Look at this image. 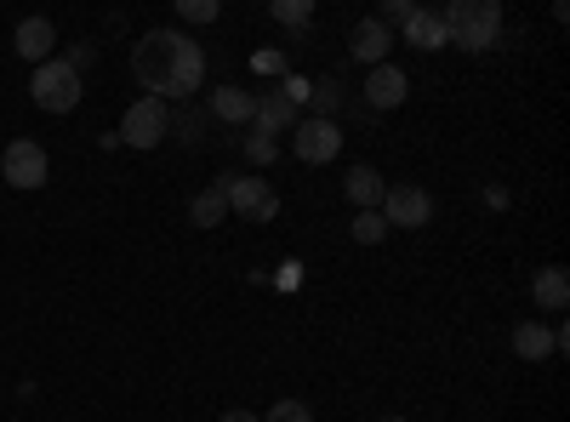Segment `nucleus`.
<instances>
[{
  "label": "nucleus",
  "instance_id": "f257e3e1",
  "mask_svg": "<svg viewBox=\"0 0 570 422\" xmlns=\"http://www.w3.org/2000/svg\"><path fill=\"white\" fill-rule=\"evenodd\" d=\"M131 80L142 86V98L188 104L206 86V46L183 29H149L131 46Z\"/></svg>",
  "mask_w": 570,
  "mask_h": 422
},
{
  "label": "nucleus",
  "instance_id": "f03ea898",
  "mask_svg": "<svg viewBox=\"0 0 570 422\" xmlns=\"http://www.w3.org/2000/svg\"><path fill=\"white\" fill-rule=\"evenodd\" d=\"M445 12V40L462 46V52H491L502 40V7L497 0H451Z\"/></svg>",
  "mask_w": 570,
  "mask_h": 422
},
{
  "label": "nucleus",
  "instance_id": "7ed1b4c3",
  "mask_svg": "<svg viewBox=\"0 0 570 422\" xmlns=\"http://www.w3.org/2000/svg\"><path fill=\"white\" fill-rule=\"evenodd\" d=\"M29 98H35V109H46V115H69V109H80V75H75L63 58H46V63H35V75H29Z\"/></svg>",
  "mask_w": 570,
  "mask_h": 422
},
{
  "label": "nucleus",
  "instance_id": "20e7f679",
  "mask_svg": "<svg viewBox=\"0 0 570 422\" xmlns=\"http://www.w3.org/2000/svg\"><path fill=\"white\" fill-rule=\"evenodd\" d=\"M120 137H126V149H160L166 137H171V109L160 104V98H137V104H126V115H120Z\"/></svg>",
  "mask_w": 570,
  "mask_h": 422
},
{
  "label": "nucleus",
  "instance_id": "39448f33",
  "mask_svg": "<svg viewBox=\"0 0 570 422\" xmlns=\"http://www.w3.org/2000/svg\"><path fill=\"white\" fill-rule=\"evenodd\" d=\"M223 195H228V212L234 217H246V223H274L279 217V195H274V183L263 177H240V171H223Z\"/></svg>",
  "mask_w": 570,
  "mask_h": 422
},
{
  "label": "nucleus",
  "instance_id": "423d86ee",
  "mask_svg": "<svg viewBox=\"0 0 570 422\" xmlns=\"http://www.w3.org/2000/svg\"><path fill=\"white\" fill-rule=\"evenodd\" d=\"M0 177L12 183V189H46V177H52V155H46L35 137H12L7 155H0Z\"/></svg>",
  "mask_w": 570,
  "mask_h": 422
},
{
  "label": "nucleus",
  "instance_id": "0eeeda50",
  "mask_svg": "<svg viewBox=\"0 0 570 422\" xmlns=\"http://www.w3.org/2000/svg\"><path fill=\"white\" fill-rule=\"evenodd\" d=\"M292 155H297L303 166H331V160L343 155V126L303 115V120L292 126Z\"/></svg>",
  "mask_w": 570,
  "mask_h": 422
},
{
  "label": "nucleus",
  "instance_id": "6e6552de",
  "mask_svg": "<svg viewBox=\"0 0 570 422\" xmlns=\"http://www.w3.org/2000/svg\"><path fill=\"white\" fill-rule=\"evenodd\" d=\"M383 223L389 228H428V217H434V195L422 189V183H389V195H383Z\"/></svg>",
  "mask_w": 570,
  "mask_h": 422
},
{
  "label": "nucleus",
  "instance_id": "1a4fd4ad",
  "mask_svg": "<svg viewBox=\"0 0 570 422\" xmlns=\"http://www.w3.org/2000/svg\"><path fill=\"white\" fill-rule=\"evenodd\" d=\"M360 91H365V104H371V109H400V104L411 98V75H405L400 63H376V69L365 75Z\"/></svg>",
  "mask_w": 570,
  "mask_h": 422
},
{
  "label": "nucleus",
  "instance_id": "9d476101",
  "mask_svg": "<svg viewBox=\"0 0 570 422\" xmlns=\"http://www.w3.org/2000/svg\"><path fill=\"white\" fill-rule=\"evenodd\" d=\"M389 46H394V29H383L376 18H360L354 29H348V52L360 58V63H389Z\"/></svg>",
  "mask_w": 570,
  "mask_h": 422
},
{
  "label": "nucleus",
  "instance_id": "9b49d317",
  "mask_svg": "<svg viewBox=\"0 0 570 422\" xmlns=\"http://www.w3.org/2000/svg\"><path fill=\"white\" fill-rule=\"evenodd\" d=\"M513 354L525 360V365L553 360V354H559V343H553V325H548V320H519V325H513Z\"/></svg>",
  "mask_w": 570,
  "mask_h": 422
},
{
  "label": "nucleus",
  "instance_id": "f8f14e48",
  "mask_svg": "<svg viewBox=\"0 0 570 422\" xmlns=\"http://www.w3.org/2000/svg\"><path fill=\"white\" fill-rule=\"evenodd\" d=\"M206 109H212V120H223V126H252V115H257V91H246V86H217Z\"/></svg>",
  "mask_w": 570,
  "mask_h": 422
},
{
  "label": "nucleus",
  "instance_id": "ddd939ff",
  "mask_svg": "<svg viewBox=\"0 0 570 422\" xmlns=\"http://www.w3.org/2000/svg\"><path fill=\"white\" fill-rule=\"evenodd\" d=\"M343 195L354 200V212H376L383 206V195H389V183H383V171L376 166H348V177H343Z\"/></svg>",
  "mask_w": 570,
  "mask_h": 422
},
{
  "label": "nucleus",
  "instance_id": "4468645a",
  "mask_svg": "<svg viewBox=\"0 0 570 422\" xmlns=\"http://www.w3.org/2000/svg\"><path fill=\"white\" fill-rule=\"evenodd\" d=\"M531 297H537V308L564 314V303H570V268H564V263L537 268V274H531Z\"/></svg>",
  "mask_w": 570,
  "mask_h": 422
},
{
  "label": "nucleus",
  "instance_id": "2eb2a0df",
  "mask_svg": "<svg viewBox=\"0 0 570 422\" xmlns=\"http://www.w3.org/2000/svg\"><path fill=\"white\" fill-rule=\"evenodd\" d=\"M405 46H416V52H440V46H451L445 40V12L440 7H416L411 23H405Z\"/></svg>",
  "mask_w": 570,
  "mask_h": 422
},
{
  "label": "nucleus",
  "instance_id": "dca6fc26",
  "mask_svg": "<svg viewBox=\"0 0 570 422\" xmlns=\"http://www.w3.org/2000/svg\"><path fill=\"white\" fill-rule=\"evenodd\" d=\"M18 52L29 58V63H46L58 52V29H52V18H23L18 23Z\"/></svg>",
  "mask_w": 570,
  "mask_h": 422
},
{
  "label": "nucleus",
  "instance_id": "f3484780",
  "mask_svg": "<svg viewBox=\"0 0 570 422\" xmlns=\"http://www.w3.org/2000/svg\"><path fill=\"white\" fill-rule=\"evenodd\" d=\"M303 120V109H292L279 98V91H263L257 98V115H252V131H268V137H279V131H292Z\"/></svg>",
  "mask_w": 570,
  "mask_h": 422
},
{
  "label": "nucleus",
  "instance_id": "a211bd4d",
  "mask_svg": "<svg viewBox=\"0 0 570 422\" xmlns=\"http://www.w3.org/2000/svg\"><path fill=\"white\" fill-rule=\"evenodd\" d=\"M228 217V195H223V183H206V189L188 200V223L195 228H217Z\"/></svg>",
  "mask_w": 570,
  "mask_h": 422
},
{
  "label": "nucleus",
  "instance_id": "6ab92c4d",
  "mask_svg": "<svg viewBox=\"0 0 570 422\" xmlns=\"http://www.w3.org/2000/svg\"><path fill=\"white\" fill-rule=\"evenodd\" d=\"M337 109H343V80H314V91H308V115L314 120H337Z\"/></svg>",
  "mask_w": 570,
  "mask_h": 422
},
{
  "label": "nucleus",
  "instance_id": "aec40b11",
  "mask_svg": "<svg viewBox=\"0 0 570 422\" xmlns=\"http://www.w3.org/2000/svg\"><path fill=\"white\" fill-rule=\"evenodd\" d=\"M268 18H274L279 29H308V23H314V0H274Z\"/></svg>",
  "mask_w": 570,
  "mask_h": 422
},
{
  "label": "nucleus",
  "instance_id": "412c9836",
  "mask_svg": "<svg viewBox=\"0 0 570 422\" xmlns=\"http://www.w3.org/2000/svg\"><path fill=\"white\" fill-rule=\"evenodd\" d=\"M354 246H383L389 241V223H383V212H354Z\"/></svg>",
  "mask_w": 570,
  "mask_h": 422
},
{
  "label": "nucleus",
  "instance_id": "4be33fe9",
  "mask_svg": "<svg viewBox=\"0 0 570 422\" xmlns=\"http://www.w3.org/2000/svg\"><path fill=\"white\" fill-rule=\"evenodd\" d=\"M252 69L268 75V80H285V75H292V58H285L279 46H263V52H252Z\"/></svg>",
  "mask_w": 570,
  "mask_h": 422
},
{
  "label": "nucleus",
  "instance_id": "5701e85b",
  "mask_svg": "<svg viewBox=\"0 0 570 422\" xmlns=\"http://www.w3.org/2000/svg\"><path fill=\"white\" fill-rule=\"evenodd\" d=\"M263 422H314V411H308V400L285 394V400H274V405L263 411Z\"/></svg>",
  "mask_w": 570,
  "mask_h": 422
},
{
  "label": "nucleus",
  "instance_id": "b1692460",
  "mask_svg": "<svg viewBox=\"0 0 570 422\" xmlns=\"http://www.w3.org/2000/svg\"><path fill=\"white\" fill-rule=\"evenodd\" d=\"M240 149H246V160H252V166H274V160H279V144H274L268 131H252Z\"/></svg>",
  "mask_w": 570,
  "mask_h": 422
},
{
  "label": "nucleus",
  "instance_id": "393cba45",
  "mask_svg": "<svg viewBox=\"0 0 570 422\" xmlns=\"http://www.w3.org/2000/svg\"><path fill=\"white\" fill-rule=\"evenodd\" d=\"M217 12H223L217 0H177V18L183 23H217Z\"/></svg>",
  "mask_w": 570,
  "mask_h": 422
},
{
  "label": "nucleus",
  "instance_id": "a878e982",
  "mask_svg": "<svg viewBox=\"0 0 570 422\" xmlns=\"http://www.w3.org/2000/svg\"><path fill=\"white\" fill-rule=\"evenodd\" d=\"M411 12H416V0H383V7H376V23H383V29H405L411 23Z\"/></svg>",
  "mask_w": 570,
  "mask_h": 422
},
{
  "label": "nucleus",
  "instance_id": "bb28decb",
  "mask_svg": "<svg viewBox=\"0 0 570 422\" xmlns=\"http://www.w3.org/2000/svg\"><path fill=\"white\" fill-rule=\"evenodd\" d=\"M308 91H314V80H308V75H285V80H279V98L292 104V109H303V104H308Z\"/></svg>",
  "mask_w": 570,
  "mask_h": 422
},
{
  "label": "nucleus",
  "instance_id": "cd10ccee",
  "mask_svg": "<svg viewBox=\"0 0 570 422\" xmlns=\"http://www.w3.org/2000/svg\"><path fill=\"white\" fill-rule=\"evenodd\" d=\"M91 58H98V46H91V40H80V46H69V52H63V63H69L75 75H80V69H86Z\"/></svg>",
  "mask_w": 570,
  "mask_h": 422
},
{
  "label": "nucleus",
  "instance_id": "c85d7f7f",
  "mask_svg": "<svg viewBox=\"0 0 570 422\" xmlns=\"http://www.w3.org/2000/svg\"><path fill=\"white\" fill-rule=\"evenodd\" d=\"M177 131H183V144H200V131H206V115H183V120H177Z\"/></svg>",
  "mask_w": 570,
  "mask_h": 422
},
{
  "label": "nucleus",
  "instance_id": "c756f323",
  "mask_svg": "<svg viewBox=\"0 0 570 422\" xmlns=\"http://www.w3.org/2000/svg\"><path fill=\"white\" fill-rule=\"evenodd\" d=\"M485 206L491 212H508V189H485Z\"/></svg>",
  "mask_w": 570,
  "mask_h": 422
},
{
  "label": "nucleus",
  "instance_id": "7c9ffc66",
  "mask_svg": "<svg viewBox=\"0 0 570 422\" xmlns=\"http://www.w3.org/2000/svg\"><path fill=\"white\" fill-rule=\"evenodd\" d=\"M217 422H263V416H257V411H223Z\"/></svg>",
  "mask_w": 570,
  "mask_h": 422
},
{
  "label": "nucleus",
  "instance_id": "2f4dec72",
  "mask_svg": "<svg viewBox=\"0 0 570 422\" xmlns=\"http://www.w3.org/2000/svg\"><path fill=\"white\" fill-rule=\"evenodd\" d=\"M383 422H405V416H383Z\"/></svg>",
  "mask_w": 570,
  "mask_h": 422
}]
</instances>
